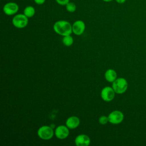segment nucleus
Returning a JSON list of instances; mask_svg holds the SVG:
<instances>
[{"label": "nucleus", "instance_id": "obj_5", "mask_svg": "<svg viewBox=\"0 0 146 146\" xmlns=\"http://www.w3.org/2000/svg\"><path fill=\"white\" fill-rule=\"evenodd\" d=\"M115 94L116 93L112 87L106 86L102 90L100 96L104 101L111 102L114 99Z\"/></svg>", "mask_w": 146, "mask_h": 146}, {"label": "nucleus", "instance_id": "obj_16", "mask_svg": "<svg viewBox=\"0 0 146 146\" xmlns=\"http://www.w3.org/2000/svg\"><path fill=\"white\" fill-rule=\"evenodd\" d=\"M108 121H109V120H108V116L103 115V116H101L99 118V123L100 124H102V125L106 124Z\"/></svg>", "mask_w": 146, "mask_h": 146}, {"label": "nucleus", "instance_id": "obj_13", "mask_svg": "<svg viewBox=\"0 0 146 146\" xmlns=\"http://www.w3.org/2000/svg\"><path fill=\"white\" fill-rule=\"evenodd\" d=\"M23 14L27 18H31L35 14V9L32 6H27L23 10Z\"/></svg>", "mask_w": 146, "mask_h": 146}, {"label": "nucleus", "instance_id": "obj_17", "mask_svg": "<svg viewBox=\"0 0 146 146\" xmlns=\"http://www.w3.org/2000/svg\"><path fill=\"white\" fill-rule=\"evenodd\" d=\"M56 3L61 6H64L66 5L69 2L70 0H55Z\"/></svg>", "mask_w": 146, "mask_h": 146}, {"label": "nucleus", "instance_id": "obj_12", "mask_svg": "<svg viewBox=\"0 0 146 146\" xmlns=\"http://www.w3.org/2000/svg\"><path fill=\"white\" fill-rule=\"evenodd\" d=\"M104 77L107 81L112 83L117 79V73L115 70L110 68L106 71Z\"/></svg>", "mask_w": 146, "mask_h": 146}, {"label": "nucleus", "instance_id": "obj_8", "mask_svg": "<svg viewBox=\"0 0 146 146\" xmlns=\"http://www.w3.org/2000/svg\"><path fill=\"white\" fill-rule=\"evenodd\" d=\"M55 135L59 139H64L69 135V128L63 125H59L55 130Z\"/></svg>", "mask_w": 146, "mask_h": 146}, {"label": "nucleus", "instance_id": "obj_7", "mask_svg": "<svg viewBox=\"0 0 146 146\" xmlns=\"http://www.w3.org/2000/svg\"><path fill=\"white\" fill-rule=\"evenodd\" d=\"M19 10L18 5L13 2L6 3L3 7V11L7 15H13L15 14Z\"/></svg>", "mask_w": 146, "mask_h": 146}, {"label": "nucleus", "instance_id": "obj_20", "mask_svg": "<svg viewBox=\"0 0 146 146\" xmlns=\"http://www.w3.org/2000/svg\"><path fill=\"white\" fill-rule=\"evenodd\" d=\"M104 2H111L113 0H103Z\"/></svg>", "mask_w": 146, "mask_h": 146}, {"label": "nucleus", "instance_id": "obj_15", "mask_svg": "<svg viewBox=\"0 0 146 146\" xmlns=\"http://www.w3.org/2000/svg\"><path fill=\"white\" fill-rule=\"evenodd\" d=\"M66 9L68 12L70 13H74L76 10V6L73 2H68L66 5Z\"/></svg>", "mask_w": 146, "mask_h": 146}, {"label": "nucleus", "instance_id": "obj_9", "mask_svg": "<svg viewBox=\"0 0 146 146\" xmlns=\"http://www.w3.org/2000/svg\"><path fill=\"white\" fill-rule=\"evenodd\" d=\"M72 33L76 35H82L86 29V25L82 20H77L72 25Z\"/></svg>", "mask_w": 146, "mask_h": 146}, {"label": "nucleus", "instance_id": "obj_18", "mask_svg": "<svg viewBox=\"0 0 146 146\" xmlns=\"http://www.w3.org/2000/svg\"><path fill=\"white\" fill-rule=\"evenodd\" d=\"M34 1L36 4L40 5L44 4V2H46V0H34Z\"/></svg>", "mask_w": 146, "mask_h": 146}, {"label": "nucleus", "instance_id": "obj_4", "mask_svg": "<svg viewBox=\"0 0 146 146\" xmlns=\"http://www.w3.org/2000/svg\"><path fill=\"white\" fill-rule=\"evenodd\" d=\"M38 136L43 140H49L51 139L54 134L52 127L48 125H43L40 127L37 132Z\"/></svg>", "mask_w": 146, "mask_h": 146}, {"label": "nucleus", "instance_id": "obj_14", "mask_svg": "<svg viewBox=\"0 0 146 146\" xmlns=\"http://www.w3.org/2000/svg\"><path fill=\"white\" fill-rule=\"evenodd\" d=\"M62 42L66 46L68 47L71 46L73 44L74 39L70 35H68L63 36L62 39Z\"/></svg>", "mask_w": 146, "mask_h": 146}, {"label": "nucleus", "instance_id": "obj_6", "mask_svg": "<svg viewBox=\"0 0 146 146\" xmlns=\"http://www.w3.org/2000/svg\"><path fill=\"white\" fill-rule=\"evenodd\" d=\"M124 114L119 110H115L111 112L108 116L109 122L113 124L121 123L124 119Z\"/></svg>", "mask_w": 146, "mask_h": 146}, {"label": "nucleus", "instance_id": "obj_2", "mask_svg": "<svg viewBox=\"0 0 146 146\" xmlns=\"http://www.w3.org/2000/svg\"><path fill=\"white\" fill-rule=\"evenodd\" d=\"M112 87L116 94H122L128 88V82L124 78H118L112 82Z\"/></svg>", "mask_w": 146, "mask_h": 146}, {"label": "nucleus", "instance_id": "obj_11", "mask_svg": "<svg viewBox=\"0 0 146 146\" xmlns=\"http://www.w3.org/2000/svg\"><path fill=\"white\" fill-rule=\"evenodd\" d=\"M80 124V120L79 117L75 116L69 117L66 121V125L69 129H75Z\"/></svg>", "mask_w": 146, "mask_h": 146}, {"label": "nucleus", "instance_id": "obj_10", "mask_svg": "<svg viewBox=\"0 0 146 146\" xmlns=\"http://www.w3.org/2000/svg\"><path fill=\"white\" fill-rule=\"evenodd\" d=\"M90 143V137L85 134L79 135L75 139V143L77 146H88Z\"/></svg>", "mask_w": 146, "mask_h": 146}, {"label": "nucleus", "instance_id": "obj_3", "mask_svg": "<svg viewBox=\"0 0 146 146\" xmlns=\"http://www.w3.org/2000/svg\"><path fill=\"white\" fill-rule=\"evenodd\" d=\"M28 18L24 14H18L13 18L12 23L15 27L22 29L27 26L29 23Z\"/></svg>", "mask_w": 146, "mask_h": 146}, {"label": "nucleus", "instance_id": "obj_19", "mask_svg": "<svg viewBox=\"0 0 146 146\" xmlns=\"http://www.w3.org/2000/svg\"><path fill=\"white\" fill-rule=\"evenodd\" d=\"M115 1L119 4H123L125 2L126 0H115Z\"/></svg>", "mask_w": 146, "mask_h": 146}, {"label": "nucleus", "instance_id": "obj_1", "mask_svg": "<svg viewBox=\"0 0 146 146\" xmlns=\"http://www.w3.org/2000/svg\"><path fill=\"white\" fill-rule=\"evenodd\" d=\"M54 31L62 36L71 35L72 33V25L67 21L60 20L56 21L53 25Z\"/></svg>", "mask_w": 146, "mask_h": 146}]
</instances>
